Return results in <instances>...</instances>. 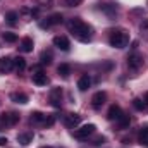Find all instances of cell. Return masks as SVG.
I'll return each mask as SVG.
<instances>
[{"label":"cell","instance_id":"obj_1","mask_svg":"<svg viewBox=\"0 0 148 148\" xmlns=\"http://www.w3.org/2000/svg\"><path fill=\"white\" fill-rule=\"evenodd\" d=\"M67 29H69V33H73V36H76L79 41H83V43L91 41L93 29H91L86 23H83L79 17H74V19H71V21L67 23Z\"/></svg>","mask_w":148,"mask_h":148},{"label":"cell","instance_id":"obj_2","mask_svg":"<svg viewBox=\"0 0 148 148\" xmlns=\"http://www.w3.org/2000/svg\"><path fill=\"white\" fill-rule=\"evenodd\" d=\"M109 43H110V47H114V48H124L129 43L127 31H124V29H114V31H110Z\"/></svg>","mask_w":148,"mask_h":148},{"label":"cell","instance_id":"obj_3","mask_svg":"<svg viewBox=\"0 0 148 148\" xmlns=\"http://www.w3.org/2000/svg\"><path fill=\"white\" fill-rule=\"evenodd\" d=\"M95 129H97L95 124H84V126H81L79 129L74 131V136L77 140H88V136H91L95 133Z\"/></svg>","mask_w":148,"mask_h":148},{"label":"cell","instance_id":"obj_4","mask_svg":"<svg viewBox=\"0 0 148 148\" xmlns=\"http://www.w3.org/2000/svg\"><path fill=\"white\" fill-rule=\"evenodd\" d=\"M19 122V114L17 112H9V114H2L0 117V124L5 126V127H10V126H16Z\"/></svg>","mask_w":148,"mask_h":148},{"label":"cell","instance_id":"obj_5","mask_svg":"<svg viewBox=\"0 0 148 148\" xmlns=\"http://www.w3.org/2000/svg\"><path fill=\"white\" fill-rule=\"evenodd\" d=\"M141 64H143V57H141L140 53H131V55L127 57V67H129V69L138 71V69L141 67Z\"/></svg>","mask_w":148,"mask_h":148},{"label":"cell","instance_id":"obj_6","mask_svg":"<svg viewBox=\"0 0 148 148\" xmlns=\"http://www.w3.org/2000/svg\"><path fill=\"white\" fill-rule=\"evenodd\" d=\"M105 102H107V93H105V91H97V93L93 95V98H91L93 109H100Z\"/></svg>","mask_w":148,"mask_h":148},{"label":"cell","instance_id":"obj_7","mask_svg":"<svg viewBox=\"0 0 148 148\" xmlns=\"http://www.w3.org/2000/svg\"><path fill=\"white\" fill-rule=\"evenodd\" d=\"M50 102H52V105L57 107V109L62 105V90H60V88H53V90L50 91Z\"/></svg>","mask_w":148,"mask_h":148},{"label":"cell","instance_id":"obj_8","mask_svg":"<svg viewBox=\"0 0 148 148\" xmlns=\"http://www.w3.org/2000/svg\"><path fill=\"white\" fill-rule=\"evenodd\" d=\"M64 122H66V126H67V127L74 129L76 126H79V122H81V115L71 112V114H67V115H66V121H64Z\"/></svg>","mask_w":148,"mask_h":148},{"label":"cell","instance_id":"obj_9","mask_svg":"<svg viewBox=\"0 0 148 148\" xmlns=\"http://www.w3.org/2000/svg\"><path fill=\"white\" fill-rule=\"evenodd\" d=\"M53 45H55L57 48H60L62 52H67V50L71 48V43H69V40L66 36H55L53 38Z\"/></svg>","mask_w":148,"mask_h":148},{"label":"cell","instance_id":"obj_10","mask_svg":"<svg viewBox=\"0 0 148 148\" xmlns=\"http://www.w3.org/2000/svg\"><path fill=\"white\" fill-rule=\"evenodd\" d=\"M12 67H14V60H12L10 57H2V59H0V73L2 74L12 71Z\"/></svg>","mask_w":148,"mask_h":148},{"label":"cell","instance_id":"obj_11","mask_svg":"<svg viewBox=\"0 0 148 148\" xmlns=\"http://www.w3.org/2000/svg\"><path fill=\"white\" fill-rule=\"evenodd\" d=\"M122 114H124L122 109H121L119 105L114 103V105H110V109H109V112H107V119H109V121H117Z\"/></svg>","mask_w":148,"mask_h":148},{"label":"cell","instance_id":"obj_12","mask_svg":"<svg viewBox=\"0 0 148 148\" xmlns=\"http://www.w3.org/2000/svg\"><path fill=\"white\" fill-rule=\"evenodd\" d=\"M90 86H91V77H90L88 74H83V76L77 79V88H79V91H86Z\"/></svg>","mask_w":148,"mask_h":148},{"label":"cell","instance_id":"obj_13","mask_svg":"<svg viewBox=\"0 0 148 148\" xmlns=\"http://www.w3.org/2000/svg\"><path fill=\"white\" fill-rule=\"evenodd\" d=\"M33 83L38 84V86H45L48 83V76L43 73V71H36V73L33 74Z\"/></svg>","mask_w":148,"mask_h":148},{"label":"cell","instance_id":"obj_14","mask_svg":"<svg viewBox=\"0 0 148 148\" xmlns=\"http://www.w3.org/2000/svg\"><path fill=\"white\" fill-rule=\"evenodd\" d=\"M10 100L12 102H16V103H28V95L26 93H23V91H14V93H10Z\"/></svg>","mask_w":148,"mask_h":148},{"label":"cell","instance_id":"obj_15","mask_svg":"<svg viewBox=\"0 0 148 148\" xmlns=\"http://www.w3.org/2000/svg\"><path fill=\"white\" fill-rule=\"evenodd\" d=\"M33 40L31 38H23L21 40V52H24V53H28V52H33Z\"/></svg>","mask_w":148,"mask_h":148},{"label":"cell","instance_id":"obj_16","mask_svg":"<svg viewBox=\"0 0 148 148\" xmlns=\"http://www.w3.org/2000/svg\"><path fill=\"white\" fill-rule=\"evenodd\" d=\"M14 60V69L17 71V73H23L24 69H26V59L24 57H16V59H12Z\"/></svg>","mask_w":148,"mask_h":148},{"label":"cell","instance_id":"obj_17","mask_svg":"<svg viewBox=\"0 0 148 148\" xmlns=\"http://www.w3.org/2000/svg\"><path fill=\"white\" fill-rule=\"evenodd\" d=\"M129 124H131V117L126 115V114H122V115L117 119V126H119V129H127Z\"/></svg>","mask_w":148,"mask_h":148},{"label":"cell","instance_id":"obj_18","mask_svg":"<svg viewBox=\"0 0 148 148\" xmlns=\"http://www.w3.org/2000/svg\"><path fill=\"white\" fill-rule=\"evenodd\" d=\"M64 21V17H62V14H52L50 17H47V23H48V26H55V24H60Z\"/></svg>","mask_w":148,"mask_h":148},{"label":"cell","instance_id":"obj_19","mask_svg":"<svg viewBox=\"0 0 148 148\" xmlns=\"http://www.w3.org/2000/svg\"><path fill=\"white\" fill-rule=\"evenodd\" d=\"M31 140H33V134L31 133H21V134H17V141L21 143V145H29L31 143Z\"/></svg>","mask_w":148,"mask_h":148},{"label":"cell","instance_id":"obj_20","mask_svg":"<svg viewBox=\"0 0 148 148\" xmlns=\"http://www.w3.org/2000/svg\"><path fill=\"white\" fill-rule=\"evenodd\" d=\"M45 114H41L40 110H35V112H31V117H29V121L31 122H35V124H40V122H43L45 121Z\"/></svg>","mask_w":148,"mask_h":148},{"label":"cell","instance_id":"obj_21","mask_svg":"<svg viewBox=\"0 0 148 148\" xmlns=\"http://www.w3.org/2000/svg\"><path fill=\"white\" fill-rule=\"evenodd\" d=\"M140 143L141 145H145V147H148V126H145V127H141L140 129Z\"/></svg>","mask_w":148,"mask_h":148},{"label":"cell","instance_id":"obj_22","mask_svg":"<svg viewBox=\"0 0 148 148\" xmlns=\"http://www.w3.org/2000/svg\"><path fill=\"white\" fill-rule=\"evenodd\" d=\"M57 73L60 74L62 77H69V74H71V67H69V64H60V66L57 67Z\"/></svg>","mask_w":148,"mask_h":148},{"label":"cell","instance_id":"obj_23","mask_svg":"<svg viewBox=\"0 0 148 148\" xmlns=\"http://www.w3.org/2000/svg\"><path fill=\"white\" fill-rule=\"evenodd\" d=\"M40 59H41V64L43 66H48L52 62V53L50 52H41V57Z\"/></svg>","mask_w":148,"mask_h":148},{"label":"cell","instance_id":"obj_24","mask_svg":"<svg viewBox=\"0 0 148 148\" xmlns=\"http://www.w3.org/2000/svg\"><path fill=\"white\" fill-rule=\"evenodd\" d=\"M133 105H134L136 110H145V109H147V103H145L141 98H134V100H133Z\"/></svg>","mask_w":148,"mask_h":148},{"label":"cell","instance_id":"obj_25","mask_svg":"<svg viewBox=\"0 0 148 148\" xmlns=\"http://www.w3.org/2000/svg\"><path fill=\"white\" fill-rule=\"evenodd\" d=\"M3 40H5L7 43H16V41H17V35H14V33H10V31H5V33H3Z\"/></svg>","mask_w":148,"mask_h":148},{"label":"cell","instance_id":"obj_26","mask_svg":"<svg viewBox=\"0 0 148 148\" xmlns=\"http://www.w3.org/2000/svg\"><path fill=\"white\" fill-rule=\"evenodd\" d=\"M5 19H7V21H9L10 24H14V23L17 21V12H14V10H12V12H7Z\"/></svg>","mask_w":148,"mask_h":148},{"label":"cell","instance_id":"obj_27","mask_svg":"<svg viewBox=\"0 0 148 148\" xmlns=\"http://www.w3.org/2000/svg\"><path fill=\"white\" fill-rule=\"evenodd\" d=\"M53 122H55V115H48V117H45V121H43V126L50 127V126H53Z\"/></svg>","mask_w":148,"mask_h":148},{"label":"cell","instance_id":"obj_28","mask_svg":"<svg viewBox=\"0 0 148 148\" xmlns=\"http://www.w3.org/2000/svg\"><path fill=\"white\" fill-rule=\"evenodd\" d=\"M91 143H93V145H103V143H105V136H97Z\"/></svg>","mask_w":148,"mask_h":148},{"label":"cell","instance_id":"obj_29","mask_svg":"<svg viewBox=\"0 0 148 148\" xmlns=\"http://www.w3.org/2000/svg\"><path fill=\"white\" fill-rule=\"evenodd\" d=\"M81 2H83V0H66V3H67L69 7H77Z\"/></svg>","mask_w":148,"mask_h":148},{"label":"cell","instance_id":"obj_30","mask_svg":"<svg viewBox=\"0 0 148 148\" xmlns=\"http://www.w3.org/2000/svg\"><path fill=\"white\" fill-rule=\"evenodd\" d=\"M140 28H141V29H148V19H143V21H141Z\"/></svg>","mask_w":148,"mask_h":148},{"label":"cell","instance_id":"obj_31","mask_svg":"<svg viewBox=\"0 0 148 148\" xmlns=\"http://www.w3.org/2000/svg\"><path fill=\"white\" fill-rule=\"evenodd\" d=\"M7 145V138H0V147H5Z\"/></svg>","mask_w":148,"mask_h":148},{"label":"cell","instance_id":"obj_32","mask_svg":"<svg viewBox=\"0 0 148 148\" xmlns=\"http://www.w3.org/2000/svg\"><path fill=\"white\" fill-rule=\"evenodd\" d=\"M143 102H145V103H147V105H148V91H147V93H145V97H143Z\"/></svg>","mask_w":148,"mask_h":148},{"label":"cell","instance_id":"obj_33","mask_svg":"<svg viewBox=\"0 0 148 148\" xmlns=\"http://www.w3.org/2000/svg\"><path fill=\"white\" fill-rule=\"evenodd\" d=\"M41 148H52V147H41Z\"/></svg>","mask_w":148,"mask_h":148}]
</instances>
